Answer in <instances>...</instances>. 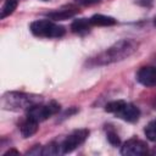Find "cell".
Returning <instances> with one entry per match:
<instances>
[{
	"label": "cell",
	"mask_w": 156,
	"mask_h": 156,
	"mask_svg": "<svg viewBox=\"0 0 156 156\" xmlns=\"http://www.w3.org/2000/svg\"><path fill=\"white\" fill-rule=\"evenodd\" d=\"M136 48H138V44L134 40L123 39L116 43L115 45H112L111 48H108L107 50H105L104 52H101L95 61L98 65H107L116 61H121L130 56L136 50Z\"/></svg>",
	"instance_id": "6da1fadb"
},
{
	"label": "cell",
	"mask_w": 156,
	"mask_h": 156,
	"mask_svg": "<svg viewBox=\"0 0 156 156\" xmlns=\"http://www.w3.org/2000/svg\"><path fill=\"white\" fill-rule=\"evenodd\" d=\"M41 98L22 93H9L2 96V107L7 110H23L40 104Z\"/></svg>",
	"instance_id": "7a4b0ae2"
},
{
	"label": "cell",
	"mask_w": 156,
	"mask_h": 156,
	"mask_svg": "<svg viewBox=\"0 0 156 156\" xmlns=\"http://www.w3.org/2000/svg\"><path fill=\"white\" fill-rule=\"evenodd\" d=\"M30 32L37 37L60 38L65 35V28L49 20H37L30 23Z\"/></svg>",
	"instance_id": "3957f363"
},
{
	"label": "cell",
	"mask_w": 156,
	"mask_h": 156,
	"mask_svg": "<svg viewBox=\"0 0 156 156\" xmlns=\"http://www.w3.org/2000/svg\"><path fill=\"white\" fill-rule=\"evenodd\" d=\"M58 110H60V105H57L54 101L49 104H37L28 108L27 117L33 118L37 122H43L49 117H51L52 115H55L56 112H58Z\"/></svg>",
	"instance_id": "277c9868"
},
{
	"label": "cell",
	"mask_w": 156,
	"mask_h": 156,
	"mask_svg": "<svg viewBox=\"0 0 156 156\" xmlns=\"http://www.w3.org/2000/svg\"><path fill=\"white\" fill-rule=\"evenodd\" d=\"M89 135V130L88 129H77L74 132H72L62 143H61V147H62V152L63 154H68L72 152L73 150H76L79 145H82L85 139Z\"/></svg>",
	"instance_id": "5b68a950"
},
{
	"label": "cell",
	"mask_w": 156,
	"mask_h": 156,
	"mask_svg": "<svg viewBox=\"0 0 156 156\" xmlns=\"http://www.w3.org/2000/svg\"><path fill=\"white\" fill-rule=\"evenodd\" d=\"M146 152H147L146 143L136 138H132L127 140L121 149V154L124 156H141L145 155Z\"/></svg>",
	"instance_id": "8992f818"
},
{
	"label": "cell",
	"mask_w": 156,
	"mask_h": 156,
	"mask_svg": "<svg viewBox=\"0 0 156 156\" xmlns=\"http://www.w3.org/2000/svg\"><path fill=\"white\" fill-rule=\"evenodd\" d=\"M136 79L145 87H156V67L145 66L141 67L136 73Z\"/></svg>",
	"instance_id": "52a82bcc"
},
{
	"label": "cell",
	"mask_w": 156,
	"mask_h": 156,
	"mask_svg": "<svg viewBox=\"0 0 156 156\" xmlns=\"http://www.w3.org/2000/svg\"><path fill=\"white\" fill-rule=\"evenodd\" d=\"M121 119L126 122H136L140 117V110L133 104H124L123 107L116 113Z\"/></svg>",
	"instance_id": "ba28073f"
},
{
	"label": "cell",
	"mask_w": 156,
	"mask_h": 156,
	"mask_svg": "<svg viewBox=\"0 0 156 156\" xmlns=\"http://www.w3.org/2000/svg\"><path fill=\"white\" fill-rule=\"evenodd\" d=\"M76 13H78V9L74 6H67V7H62L60 10H55L52 12H49L48 16L51 20H56V21H62V20H67L69 17H73Z\"/></svg>",
	"instance_id": "9c48e42d"
},
{
	"label": "cell",
	"mask_w": 156,
	"mask_h": 156,
	"mask_svg": "<svg viewBox=\"0 0 156 156\" xmlns=\"http://www.w3.org/2000/svg\"><path fill=\"white\" fill-rule=\"evenodd\" d=\"M38 123L37 121H34L33 118H29L27 117L20 126V130H21V134L23 138H29L32 135H34L38 130Z\"/></svg>",
	"instance_id": "30bf717a"
},
{
	"label": "cell",
	"mask_w": 156,
	"mask_h": 156,
	"mask_svg": "<svg viewBox=\"0 0 156 156\" xmlns=\"http://www.w3.org/2000/svg\"><path fill=\"white\" fill-rule=\"evenodd\" d=\"M90 27H91V23H90V20L88 18H78V20H74L71 24V29L73 33L76 34H85L90 30Z\"/></svg>",
	"instance_id": "8fae6325"
},
{
	"label": "cell",
	"mask_w": 156,
	"mask_h": 156,
	"mask_svg": "<svg viewBox=\"0 0 156 156\" xmlns=\"http://www.w3.org/2000/svg\"><path fill=\"white\" fill-rule=\"evenodd\" d=\"M89 20H90L91 26H102V27H106V26H113V24H116V20L113 17L100 15V13L91 16Z\"/></svg>",
	"instance_id": "7c38bea8"
},
{
	"label": "cell",
	"mask_w": 156,
	"mask_h": 156,
	"mask_svg": "<svg viewBox=\"0 0 156 156\" xmlns=\"http://www.w3.org/2000/svg\"><path fill=\"white\" fill-rule=\"evenodd\" d=\"M17 4H18V0H5L4 4H2V7H1L0 18L4 20L5 17L10 16V15L16 10Z\"/></svg>",
	"instance_id": "4fadbf2b"
},
{
	"label": "cell",
	"mask_w": 156,
	"mask_h": 156,
	"mask_svg": "<svg viewBox=\"0 0 156 156\" xmlns=\"http://www.w3.org/2000/svg\"><path fill=\"white\" fill-rule=\"evenodd\" d=\"M43 155H58V154H63L62 152V147H61V144H57V143H50L48 144L46 146H44L43 151H41Z\"/></svg>",
	"instance_id": "5bb4252c"
},
{
	"label": "cell",
	"mask_w": 156,
	"mask_h": 156,
	"mask_svg": "<svg viewBox=\"0 0 156 156\" xmlns=\"http://www.w3.org/2000/svg\"><path fill=\"white\" fill-rule=\"evenodd\" d=\"M144 133L146 135V138L150 140V141H154L156 143V121H151L146 124L145 129H144Z\"/></svg>",
	"instance_id": "9a60e30c"
},
{
	"label": "cell",
	"mask_w": 156,
	"mask_h": 156,
	"mask_svg": "<svg viewBox=\"0 0 156 156\" xmlns=\"http://www.w3.org/2000/svg\"><path fill=\"white\" fill-rule=\"evenodd\" d=\"M124 104H126V101H123V100H115V101H111V102L106 104L105 111H106V112H110V113H117V112L123 107Z\"/></svg>",
	"instance_id": "2e32d148"
},
{
	"label": "cell",
	"mask_w": 156,
	"mask_h": 156,
	"mask_svg": "<svg viewBox=\"0 0 156 156\" xmlns=\"http://www.w3.org/2000/svg\"><path fill=\"white\" fill-rule=\"evenodd\" d=\"M107 140L110 141V144H112V145H115V146L119 145V143H121L118 134H117L116 132H113V130L107 132Z\"/></svg>",
	"instance_id": "e0dca14e"
},
{
	"label": "cell",
	"mask_w": 156,
	"mask_h": 156,
	"mask_svg": "<svg viewBox=\"0 0 156 156\" xmlns=\"http://www.w3.org/2000/svg\"><path fill=\"white\" fill-rule=\"evenodd\" d=\"M79 4L82 5H93V4H96V2H100L101 0H77Z\"/></svg>",
	"instance_id": "ac0fdd59"
},
{
	"label": "cell",
	"mask_w": 156,
	"mask_h": 156,
	"mask_svg": "<svg viewBox=\"0 0 156 156\" xmlns=\"http://www.w3.org/2000/svg\"><path fill=\"white\" fill-rule=\"evenodd\" d=\"M11 154H15V155H20V152H18V151H16V150H9V151H6V152L4 154V156L11 155Z\"/></svg>",
	"instance_id": "d6986e66"
},
{
	"label": "cell",
	"mask_w": 156,
	"mask_h": 156,
	"mask_svg": "<svg viewBox=\"0 0 156 156\" xmlns=\"http://www.w3.org/2000/svg\"><path fill=\"white\" fill-rule=\"evenodd\" d=\"M152 107L156 110V96H155V99H154V101H152Z\"/></svg>",
	"instance_id": "ffe728a7"
},
{
	"label": "cell",
	"mask_w": 156,
	"mask_h": 156,
	"mask_svg": "<svg viewBox=\"0 0 156 156\" xmlns=\"http://www.w3.org/2000/svg\"><path fill=\"white\" fill-rule=\"evenodd\" d=\"M154 24H155V26H156V18H155V21H154Z\"/></svg>",
	"instance_id": "44dd1931"
},
{
	"label": "cell",
	"mask_w": 156,
	"mask_h": 156,
	"mask_svg": "<svg viewBox=\"0 0 156 156\" xmlns=\"http://www.w3.org/2000/svg\"><path fill=\"white\" fill-rule=\"evenodd\" d=\"M43 1H46V0H43Z\"/></svg>",
	"instance_id": "7402d4cb"
}]
</instances>
